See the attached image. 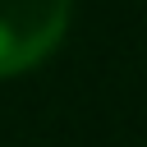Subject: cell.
Listing matches in <instances>:
<instances>
[{
	"mask_svg": "<svg viewBox=\"0 0 147 147\" xmlns=\"http://www.w3.org/2000/svg\"><path fill=\"white\" fill-rule=\"evenodd\" d=\"M69 23V0H0V74L46 55Z\"/></svg>",
	"mask_w": 147,
	"mask_h": 147,
	"instance_id": "cell-1",
	"label": "cell"
}]
</instances>
